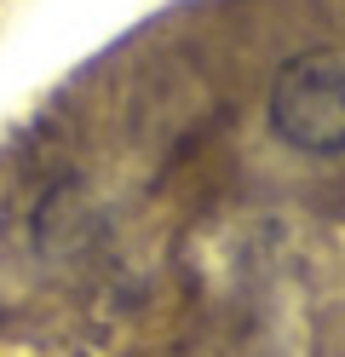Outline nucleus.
Instances as JSON below:
<instances>
[{
  "instance_id": "nucleus-1",
  "label": "nucleus",
  "mask_w": 345,
  "mask_h": 357,
  "mask_svg": "<svg viewBox=\"0 0 345 357\" xmlns=\"http://www.w3.org/2000/svg\"><path fill=\"white\" fill-rule=\"evenodd\" d=\"M270 127L299 155L345 150V47L293 52L270 81Z\"/></svg>"
}]
</instances>
